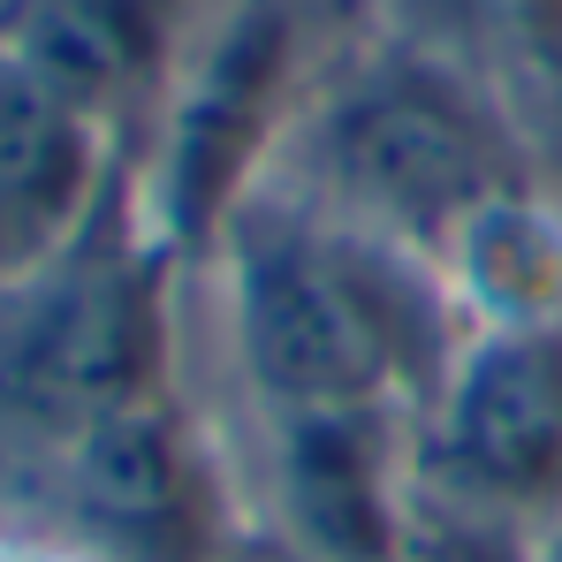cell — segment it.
I'll return each mask as SVG.
<instances>
[{
    "label": "cell",
    "mask_w": 562,
    "mask_h": 562,
    "mask_svg": "<svg viewBox=\"0 0 562 562\" xmlns=\"http://www.w3.org/2000/svg\"><path fill=\"white\" fill-rule=\"evenodd\" d=\"M289 114V15L259 0L228 15L176 77L153 168V236L176 251H213L228 213L267 183Z\"/></svg>",
    "instance_id": "5b68a950"
},
{
    "label": "cell",
    "mask_w": 562,
    "mask_h": 562,
    "mask_svg": "<svg viewBox=\"0 0 562 562\" xmlns=\"http://www.w3.org/2000/svg\"><path fill=\"white\" fill-rule=\"evenodd\" d=\"M221 342L251 418L418 411L464 335L449 281L281 190H251L213 236Z\"/></svg>",
    "instance_id": "6da1fadb"
},
{
    "label": "cell",
    "mask_w": 562,
    "mask_h": 562,
    "mask_svg": "<svg viewBox=\"0 0 562 562\" xmlns=\"http://www.w3.org/2000/svg\"><path fill=\"white\" fill-rule=\"evenodd\" d=\"M259 190L441 274L494 205L548 183L471 69L387 46L335 69L289 114Z\"/></svg>",
    "instance_id": "7a4b0ae2"
},
{
    "label": "cell",
    "mask_w": 562,
    "mask_h": 562,
    "mask_svg": "<svg viewBox=\"0 0 562 562\" xmlns=\"http://www.w3.org/2000/svg\"><path fill=\"white\" fill-rule=\"evenodd\" d=\"M0 61L122 137V114L153 92L160 31L145 0H0Z\"/></svg>",
    "instance_id": "ba28073f"
},
{
    "label": "cell",
    "mask_w": 562,
    "mask_h": 562,
    "mask_svg": "<svg viewBox=\"0 0 562 562\" xmlns=\"http://www.w3.org/2000/svg\"><path fill=\"white\" fill-rule=\"evenodd\" d=\"M479 92L502 106L540 183L562 190V0H457Z\"/></svg>",
    "instance_id": "9c48e42d"
},
{
    "label": "cell",
    "mask_w": 562,
    "mask_h": 562,
    "mask_svg": "<svg viewBox=\"0 0 562 562\" xmlns=\"http://www.w3.org/2000/svg\"><path fill=\"white\" fill-rule=\"evenodd\" d=\"M532 562H562V502L548 517H532Z\"/></svg>",
    "instance_id": "30bf717a"
},
{
    "label": "cell",
    "mask_w": 562,
    "mask_h": 562,
    "mask_svg": "<svg viewBox=\"0 0 562 562\" xmlns=\"http://www.w3.org/2000/svg\"><path fill=\"white\" fill-rule=\"evenodd\" d=\"M153 395H168V244L114 190L85 236L0 274V464H46Z\"/></svg>",
    "instance_id": "3957f363"
},
{
    "label": "cell",
    "mask_w": 562,
    "mask_h": 562,
    "mask_svg": "<svg viewBox=\"0 0 562 562\" xmlns=\"http://www.w3.org/2000/svg\"><path fill=\"white\" fill-rule=\"evenodd\" d=\"M0 562H46V555H31V548H0Z\"/></svg>",
    "instance_id": "8fae6325"
},
{
    "label": "cell",
    "mask_w": 562,
    "mask_h": 562,
    "mask_svg": "<svg viewBox=\"0 0 562 562\" xmlns=\"http://www.w3.org/2000/svg\"><path fill=\"white\" fill-rule=\"evenodd\" d=\"M31 479L46 486L61 532L99 562H205L213 486L168 395L99 418L92 434L31 464Z\"/></svg>",
    "instance_id": "8992f818"
},
{
    "label": "cell",
    "mask_w": 562,
    "mask_h": 562,
    "mask_svg": "<svg viewBox=\"0 0 562 562\" xmlns=\"http://www.w3.org/2000/svg\"><path fill=\"white\" fill-rule=\"evenodd\" d=\"M114 190V130L0 61V274H23L85 236Z\"/></svg>",
    "instance_id": "52a82bcc"
},
{
    "label": "cell",
    "mask_w": 562,
    "mask_h": 562,
    "mask_svg": "<svg viewBox=\"0 0 562 562\" xmlns=\"http://www.w3.org/2000/svg\"><path fill=\"white\" fill-rule=\"evenodd\" d=\"M418 486L494 509L548 517L562 502V319H479L411 411Z\"/></svg>",
    "instance_id": "277c9868"
}]
</instances>
